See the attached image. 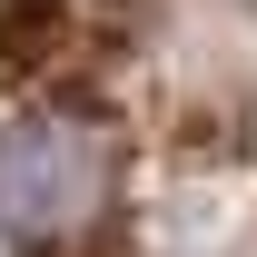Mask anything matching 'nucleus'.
Returning <instances> with one entry per match:
<instances>
[{
	"label": "nucleus",
	"mask_w": 257,
	"mask_h": 257,
	"mask_svg": "<svg viewBox=\"0 0 257 257\" xmlns=\"http://www.w3.org/2000/svg\"><path fill=\"white\" fill-rule=\"evenodd\" d=\"M128 198V149L119 119L79 89L20 99L0 119V237L20 257H99Z\"/></svg>",
	"instance_id": "f257e3e1"
}]
</instances>
